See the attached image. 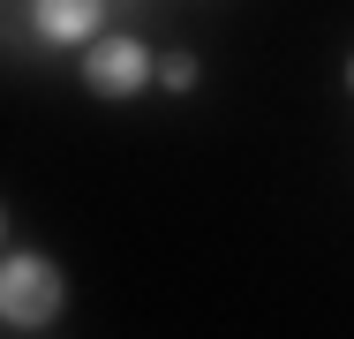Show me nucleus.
Returning <instances> with one entry per match:
<instances>
[{"label": "nucleus", "instance_id": "5", "mask_svg": "<svg viewBox=\"0 0 354 339\" xmlns=\"http://www.w3.org/2000/svg\"><path fill=\"white\" fill-rule=\"evenodd\" d=\"M347 83H354V61H347Z\"/></svg>", "mask_w": 354, "mask_h": 339}, {"label": "nucleus", "instance_id": "1", "mask_svg": "<svg viewBox=\"0 0 354 339\" xmlns=\"http://www.w3.org/2000/svg\"><path fill=\"white\" fill-rule=\"evenodd\" d=\"M61 302H68V286H61V271L46 257H8L0 264V317L15 332H46L61 317Z\"/></svg>", "mask_w": 354, "mask_h": 339}, {"label": "nucleus", "instance_id": "3", "mask_svg": "<svg viewBox=\"0 0 354 339\" xmlns=\"http://www.w3.org/2000/svg\"><path fill=\"white\" fill-rule=\"evenodd\" d=\"M98 15H106L98 0H38V15H30V23H38V38H46V46H83V38L98 30Z\"/></svg>", "mask_w": 354, "mask_h": 339}, {"label": "nucleus", "instance_id": "2", "mask_svg": "<svg viewBox=\"0 0 354 339\" xmlns=\"http://www.w3.org/2000/svg\"><path fill=\"white\" fill-rule=\"evenodd\" d=\"M143 75H151V61H143L136 38L91 46V91H98V98H129V91H143Z\"/></svg>", "mask_w": 354, "mask_h": 339}, {"label": "nucleus", "instance_id": "4", "mask_svg": "<svg viewBox=\"0 0 354 339\" xmlns=\"http://www.w3.org/2000/svg\"><path fill=\"white\" fill-rule=\"evenodd\" d=\"M158 83H166V91H189V83H196V61H189V53H174V61L158 68Z\"/></svg>", "mask_w": 354, "mask_h": 339}]
</instances>
